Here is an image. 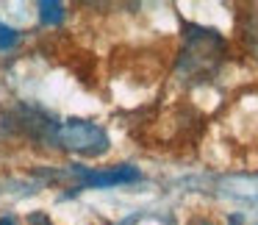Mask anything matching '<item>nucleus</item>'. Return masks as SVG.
Returning a JSON list of instances; mask_svg holds the SVG:
<instances>
[{"instance_id": "nucleus-1", "label": "nucleus", "mask_w": 258, "mask_h": 225, "mask_svg": "<svg viewBox=\"0 0 258 225\" xmlns=\"http://www.w3.org/2000/svg\"><path fill=\"white\" fill-rule=\"evenodd\" d=\"M53 142L70 153H78V156H103L108 150V134L92 120H64V123H58Z\"/></svg>"}, {"instance_id": "nucleus-2", "label": "nucleus", "mask_w": 258, "mask_h": 225, "mask_svg": "<svg viewBox=\"0 0 258 225\" xmlns=\"http://www.w3.org/2000/svg\"><path fill=\"white\" fill-rule=\"evenodd\" d=\"M73 173L78 175L81 189H106V186H119V184H134V181H139V170L131 167V164H117V167H106V170L73 167Z\"/></svg>"}, {"instance_id": "nucleus-3", "label": "nucleus", "mask_w": 258, "mask_h": 225, "mask_svg": "<svg viewBox=\"0 0 258 225\" xmlns=\"http://www.w3.org/2000/svg\"><path fill=\"white\" fill-rule=\"evenodd\" d=\"M39 17H42V23L56 25V23L64 20V6L61 3H53V0H42L39 3Z\"/></svg>"}, {"instance_id": "nucleus-4", "label": "nucleus", "mask_w": 258, "mask_h": 225, "mask_svg": "<svg viewBox=\"0 0 258 225\" xmlns=\"http://www.w3.org/2000/svg\"><path fill=\"white\" fill-rule=\"evenodd\" d=\"M17 42H20V34H17V31L0 23V50H9V47H14Z\"/></svg>"}, {"instance_id": "nucleus-5", "label": "nucleus", "mask_w": 258, "mask_h": 225, "mask_svg": "<svg viewBox=\"0 0 258 225\" xmlns=\"http://www.w3.org/2000/svg\"><path fill=\"white\" fill-rule=\"evenodd\" d=\"M31 225H50V219L42 217V214H34V217H31Z\"/></svg>"}, {"instance_id": "nucleus-6", "label": "nucleus", "mask_w": 258, "mask_h": 225, "mask_svg": "<svg viewBox=\"0 0 258 225\" xmlns=\"http://www.w3.org/2000/svg\"><path fill=\"white\" fill-rule=\"evenodd\" d=\"M189 225H214V222L206 217H195V219H189Z\"/></svg>"}, {"instance_id": "nucleus-7", "label": "nucleus", "mask_w": 258, "mask_h": 225, "mask_svg": "<svg viewBox=\"0 0 258 225\" xmlns=\"http://www.w3.org/2000/svg\"><path fill=\"white\" fill-rule=\"evenodd\" d=\"M0 225H17V222H14L12 217H3V219H0Z\"/></svg>"}]
</instances>
